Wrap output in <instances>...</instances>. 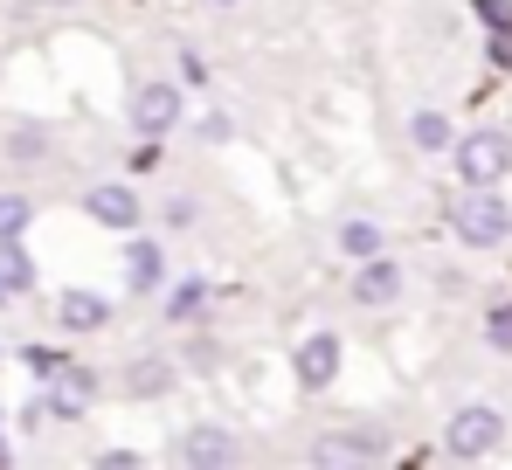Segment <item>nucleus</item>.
I'll use <instances>...</instances> for the list:
<instances>
[{
	"label": "nucleus",
	"instance_id": "nucleus-1",
	"mask_svg": "<svg viewBox=\"0 0 512 470\" xmlns=\"http://www.w3.org/2000/svg\"><path fill=\"white\" fill-rule=\"evenodd\" d=\"M450 229H457V242H471V249H499L512 235V208L492 187H471V194L450 208Z\"/></svg>",
	"mask_w": 512,
	"mask_h": 470
},
{
	"label": "nucleus",
	"instance_id": "nucleus-2",
	"mask_svg": "<svg viewBox=\"0 0 512 470\" xmlns=\"http://www.w3.org/2000/svg\"><path fill=\"white\" fill-rule=\"evenodd\" d=\"M506 443V415L499 408H457L450 429H443V450L450 457H492Z\"/></svg>",
	"mask_w": 512,
	"mask_h": 470
},
{
	"label": "nucleus",
	"instance_id": "nucleus-3",
	"mask_svg": "<svg viewBox=\"0 0 512 470\" xmlns=\"http://www.w3.org/2000/svg\"><path fill=\"white\" fill-rule=\"evenodd\" d=\"M512 166V139L506 132H471L464 146H457V173H464V187H499Z\"/></svg>",
	"mask_w": 512,
	"mask_h": 470
},
{
	"label": "nucleus",
	"instance_id": "nucleus-4",
	"mask_svg": "<svg viewBox=\"0 0 512 470\" xmlns=\"http://www.w3.org/2000/svg\"><path fill=\"white\" fill-rule=\"evenodd\" d=\"M84 215L104 222V229H139V194H132L125 180H104V187L84 194Z\"/></svg>",
	"mask_w": 512,
	"mask_h": 470
},
{
	"label": "nucleus",
	"instance_id": "nucleus-5",
	"mask_svg": "<svg viewBox=\"0 0 512 470\" xmlns=\"http://www.w3.org/2000/svg\"><path fill=\"white\" fill-rule=\"evenodd\" d=\"M333 374H340V332H312L298 346V381L305 388H333Z\"/></svg>",
	"mask_w": 512,
	"mask_h": 470
},
{
	"label": "nucleus",
	"instance_id": "nucleus-6",
	"mask_svg": "<svg viewBox=\"0 0 512 470\" xmlns=\"http://www.w3.org/2000/svg\"><path fill=\"white\" fill-rule=\"evenodd\" d=\"M173 118H180V90H173V83H146L139 104H132V125H139L146 139H160V132H173Z\"/></svg>",
	"mask_w": 512,
	"mask_h": 470
},
{
	"label": "nucleus",
	"instance_id": "nucleus-7",
	"mask_svg": "<svg viewBox=\"0 0 512 470\" xmlns=\"http://www.w3.org/2000/svg\"><path fill=\"white\" fill-rule=\"evenodd\" d=\"M395 291H402V263H388L381 249H374V256H360V277H353V298H360V305H388Z\"/></svg>",
	"mask_w": 512,
	"mask_h": 470
},
{
	"label": "nucleus",
	"instance_id": "nucleus-8",
	"mask_svg": "<svg viewBox=\"0 0 512 470\" xmlns=\"http://www.w3.org/2000/svg\"><path fill=\"white\" fill-rule=\"evenodd\" d=\"M236 450H243V443H236L229 429H215V422H201V429L180 436V457H187V464H236Z\"/></svg>",
	"mask_w": 512,
	"mask_h": 470
},
{
	"label": "nucleus",
	"instance_id": "nucleus-9",
	"mask_svg": "<svg viewBox=\"0 0 512 470\" xmlns=\"http://www.w3.org/2000/svg\"><path fill=\"white\" fill-rule=\"evenodd\" d=\"M56 318H63V332H97V325L111 318V305H104L97 291H63V298H56Z\"/></svg>",
	"mask_w": 512,
	"mask_h": 470
},
{
	"label": "nucleus",
	"instance_id": "nucleus-10",
	"mask_svg": "<svg viewBox=\"0 0 512 470\" xmlns=\"http://www.w3.org/2000/svg\"><path fill=\"white\" fill-rule=\"evenodd\" d=\"M160 270H167V256H160L153 242H132V256H125V277H132V291H153V284H160Z\"/></svg>",
	"mask_w": 512,
	"mask_h": 470
},
{
	"label": "nucleus",
	"instance_id": "nucleus-11",
	"mask_svg": "<svg viewBox=\"0 0 512 470\" xmlns=\"http://www.w3.org/2000/svg\"><path fill=\"white\" fill-rule=\"evenodd\" d=\"M409 139H416L423 153H450V118H443V111H416V118H409Z\"/></svg>",
	"mask_w": 512,
	"mask_h": 470
},
{
	"label": "nucleus",
	"instance_id": "nucleus-12",
	"mask_svg": "<svg viewBox=\"0 0 512 470\" xmlns=\"http://www.w3.org/2000/svg\"><path fill=\"white\" fill-rule=\"evenodd\" d=\"M28 284H35V263L21 256V242H0V291H14V298H21Z\"/></svg>",
	"mask_w": 512,
	"mask_h": 470
},
{
	"label": "nucleus",
	"instance_id": "nucleus-13",
	"mask_svg": "<svg viewBox=\"0 0 512 470\" xmlns=\"http://www.w3.org/2000/svg\"><path fill=\"white\" fill-rule=\"evenodd\" d=\"M167 381H173L167 360H139V367H132V381H125V394H160Z\"/></svg>",
	"mask_w": 512,
	"mask_h": 470
},
{
	"label": "nucleus",
	"instance_id": "nucleus-14",
	"mask_svg": "<svg viewBox=\"0 0 512 470\" xmlns=\"http://www.w3.org/2000/svg\"><path fill=\"white\" fill-rule=\"evenodd\" d=\"M340 249L346 256H374L381 249V229L374 222H340Z\"/></svg>",
	"mask_w": 512,
	"mask_h": 470
},
{
	"label": "nucleus",
	"instance_id": "nucleus-15",
	"mask_svg": "<svg viewBox=\"0 0 512 470\" xmlns=\"http://www.w3.org/2000/svg\"><path fill=\"white\" fill-rule=\"evenodd\" d=\"M28 215H35V208H28L21 194H0V242H21V229H28Z\"/></svg>",
	"mask_w": 512,
	"mask_h": 470
},
{
	"label": "nucleus",
	"instance_id": "nucleus-16",
	"mask_svg": "<svg viewBox=\"0 0 512 470\" xmlns=\"http://www.w3.org/2000/svg\"><path fill=\"white\" fill-rule=\"evenodd\" d=\"M485 339H492L499 353H512V305H499V312H485Z\"/></svg>",
	"mask_w": 512,
	"mask_h": 470
},
{
	"label": "nucleus",
	"instance_id": "nucleus-17",
	"mask_svg": "<svg viewBox=\"0 0 512 470\" xmlns=\"http://www.w3.org/2000/svg\"><path fill=\"white\" fill-rule=\"evenodd\" d=\"M194 305H201V284H180V291L167 298V312H173V318H187Z\"/></svg>",
	"mask_w": 512,
	"mask_h": 470
},
{
	"label": "nucleus",
	"instance_id": "nucleus-18",
	"mask_svg": "<svg viewBox=\"0 0 512 470\" xmlns=\"http://www.w3.org/2000/svg\"><path fill=\"white\" fill-rule=\"evenodd\" d=\"M478 14H485L492 28H512V7H506V0H478Z\"/></svg>",
	"mask_w": 512,
	"mask_h": 470
},
{
	"label": "nucleus",
	"instance_id": "nucleus-19",
	"mask_svg": "<svg viewBox=\"0 0 512 470\" xmlns=\"http://www.w3.org/2000/svg\"><path fill=\"white\" fill-rule=\"evenodd\" d=\"M194 222V201H167V229H187Z\"/></svg>",
	"mask_w": 512,
	"mask_h": 470
},
{
	"label": "nucleus",
	"instance_id": "nucleus-20",
	"mask_svg": "<svg viewBox=\"0 0 512 470\" xmlns=\"http://www.w3.org/2000/svg\"><path fill=\"white\" fill-rule=\"evenodd\" d=\"M0 457H7V443H0Z\"/></svg>",
	"mask_w": 512,
	"mask_h": 470
},
{
	"label": "nucleus",
	"instance_id": "nucleus-21",
	"mask_svg": "<svg viewBox=\"0 0 512 470\" xmlns=\"http://www.w3.org/2000/svg\"><path fill=\"white\" fill-rule=\"evenodd\" d=\"M63 7H77V0H63Z\"/></svg>",
	"mask_w": 512,
	"mask_h": 470
}]
</instances>
